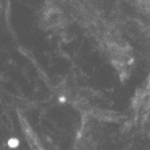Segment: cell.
I'll list each match as a JSON object with an SVG mask.
<instances>
[{
  "label": "cell",
  "instance_id": "obj_1",
  "mask_svg": "<svg viewBox=\"0 0 150 150\" xmlns=\"http://www.w3.org/2000/svg\"><path fill=\"white\" fill-rule=\"evenodd\" d=\"M43 18L47 27H57L62 22V14L59 12L58 8H47Z\"/></svg>",
  "mask_w": 150,
  "mask_h": 150
}]
</instances>
